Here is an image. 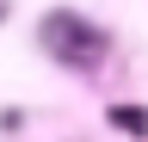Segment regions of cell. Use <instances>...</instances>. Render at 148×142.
Listing matches in <instances>:
<instances>
[{
	"mask_svg": "<svg viewBox=\"0 0 148 142\" xmlns=\"http://www.w3.org/2000/svg\"><path fill=\"white\" fill-rule=\"evenodd\" d=\"M43 49L62 56L68 68H99L105 49H111V37L99 25H86L80 12H49V19H43Z\"/></svg>",
	"mask_w": 148,
	"mask_h": 142,
	"instance_id": "1",
	"label": "cell"
},
{
	"mask_svg": "<svg viewBox=\"0 0 148 142\" xmlns=\"http://www.w3.org/2000/svg\"><path fill=\"white\" fill-rule=\"evenodd\" d=\"M111 123L130 136H148V111H136V105H111Z\"/></svg>",
	"mask_w": 148,
	"mask_h": 142,
	"instance_id": "2",
	"label": "cell"
}]
</instances>
